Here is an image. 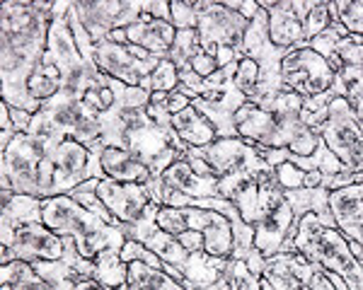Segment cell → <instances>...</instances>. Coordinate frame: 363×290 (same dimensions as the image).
I'll return each mask as SVG.
<instances>
[{
    "label": "cell",
    "mask_w": 363,
    "mask_h": 290,
    "mask_svg": "<svg viewBox=\"0 0 363 290\" xmlns=\"http://www.w3.org/2000/svg\"><path fill=\"white\" fill-rule=\"evenodd\" d=\"M56 3L39 0H5L0 13V78L3 102L13 109L37 114L42 102L29 97V78L44 61L49 27Z\"/></svg>",
    "instance_id": "1"
},
{
    "label": "cell",
    "mask_w": 363,
    "mask_h": 290,
    "mask_svg": "<svg viewBox=\"0 0 363 290\" xmlns=\"http://www.w3.org/2000/svg\"><path fill=\"white\" fill-rule=\"evenodd\" d=\"M61 136L17 133L8 150L0 153V191L51 199L66 196L61 170L56 165V145Z\"/></svg>",
    "instance_id": "2"
},
{
    "label": "cell",
    "mask_w": 363,
    "mask_h": 290,
    "mask_svg": "<svg viewBox=\"0 0 363 290\" xmlns=\"http://www.w3.org/2000/svg\"><path fill=\"white\" fill-rule=\"evenodd\" d=\"M303 121L351 172L363 177V129L344 97L327 92L315 100H306Z\"/></svg>",
    "instance_id": "3"
},
{
    "label": "cell",
    "mask_w": 363,
    "mask_h": 290,
    "mask_svg": "<svg viewBox=\"0 0 363 290\" xmlns=\"http://www.w3.org/2000/svg\"><path fill=\"white\" fill-rule=\"evenodd\" d=\"M42 223L56 235L73 237L75 247L85 259H95L99 252H107V249L121 254V247L126 245L124 232L107 225L70 196L42 199Z\"/></svg>",
    "instance_id": "4"
},
{
    "label": "cell",
    "mask_w": 363,
    "mask_h": 290,
    "mask_svg": "<svg viewBox=\"0 0 363 290\" xmlns=\"http://www.w3.org/2000/svg\"><path fill=\"white\" fill-rule=\"evenodd\" d=\"M294 247L318 269L344 278L349 290H363V266L337 225H327L315 213H306L296 228Z\"/></svg>",
    "instance_id": "5"
},
{
    "label": "cell",
    "mask_w": 363,
    "mask_h": 290,
    "mask_svg": "<svg viewBox=\"0 0 363 290\" xmlns=\"http://www.w3.org/2000/svg\"><path fill=\"white\" fill-rule=\"evenodd\" d=\"M29 136H61L75 138L92 153L102 150V119L85 100H66L56 95L44 102L42 109L32 116Z\"/></svg>",
    "instance_id": "6"
},
{
    "label": "cell",
    "mask_w": 363,
    "mask_h": 290,
    "mask_svg": "<svg viewBox=\"0 0 363 290\" xmlns=\"http://www.w3.org/2000/svg\"><path fill=\"white\" fill-rule=\"evenodd\" d=\"M97 196L109 208V213L116 220V228L124 232L126 240L145 245V240L157 230V211H160V206L150 199L145 187L102 179L97 187Z\"/></svg>",
    "instance_id": "7"
},
{
    "label": "cell",
    "mask_w": 363,
    "mask_h": 290,
    "mask_svg": "<svg viewBox=\"0 0 363 290\" xmlns=\"http://www.w3.org/2000/svg\"><path fill=\"white\" fill-rule=\"evenodd\" d=\"M281 78H284V85L298 97L315 100V97L332 92L337 73L327 58L315 54L308 44H303L286 54L284 63H281Z\"/></svg>",
    "instance_id": "8"
},
{
    "label": "cell",
    "mask_w": 363,
    "mask_h": 290,
    "mask_svg": "<svg viewBox=\"0 0 363 290\" xmlns=\"http://www.w3.org/2000/svg\"><path fill=\"white\" fill-rule=\"evenodd\" d=\"M250 20L230 10L225 3H213V0H201L199 3V20L196 32L201 39V49L208 56L216 58L218 49H233L242 54L245 34H247Z\"/></svg>",
    "instance_id": "9"
},
{
    "label": "cell",
    "mask_w": 363,
    "mask_h": 290,
    "mask_svg": "<svg viewBox=\"0 0 363 290\" xmlns=\"http://www.w3.org/2000/svg\"><path fill=\"white\" fill-rule=\"evenodd\" d=\"M191 155L203 160L211 174L218 179L238 177V174H257L269 172L274 167L267 165V160L257 153V145L245 138H216L206 148H189Z\"/></svg>",
    "instance_id": "10"
},
{
    "label": "cell",
    "mask_w": 363,
    "mask_h": 290,
    "mask_svg": "<svg viewBox=\"0 0 363 290\" xmlns=\"http://www.w3.org/2000/svg\"><path fill=\"white\" fill-rule=\"evenodd\" d=\"M92 61L97 68L109 78L119 80L128 87H140L145 78L157 68L162 58L148 54L145 49L133 44H116L104 39L102 44H95V56Z\"/></svg>",
    "instance_id": "11"
},
{
    "label": "cell",
    "mask_w": 363,
    "mask_h": 290,
    "mask_svg": "<svg viewBox=\"0 0 363 290\" xmlns=\"http://www.w3.org/2000/svg\"><path fill=\"white\" fill-rule=\"evenodd\" d=\"M301 220L296 218L294 206L286 199L284 191H277L269 201L264 213L255 223V247L264 259L279 252H294V237Z\"/></svg>",
    "instance_id": "12"
},
{
    "label": "cell",
    "mask_w": 363,
    "mask_h": 290,
    "mask_svg": "<svg viewBox=\"0 0 363 290\" xmlns=\"http://www.w3.org/2000/svg\"><path fill=\"white\" fill-rule=\"evenodd\" d=\"M68 237L56 235L44 223H29L15 230V240L8 249H0V264L8 261H61L66 257Z\"/></svg>",
    "instance_id": "13"
},
{
    "label": "cell",
    "mask_w": 363,
    "mask_h": 290,
    "mask_svg": "<svg viewBox=\"0 0 363 290\" xmlns=\"http://www.w3.org/2000/svg\"><path fill=\"white\" fill-rule=\"evenodd\" d=\"M182 216H184L186 230H194L203 235V240H206L203 252H208L211 257H233V225L223 213L184 206L182 208Z\"/></svg>",
    "instance_id": "14"
},
{
    "label": "cell",
    "mask_w": 363,
    "mask_h": 290,
    "mask_svg": "<svg viewBox=\"0 0 363 290\" xmlns=\"http://www.w3.org/2000/svg\"><path fill=\"white\" fill-rule=\"evenodd\" d=\"M315 271H318V266L308 261L298 249H294V252H279L264 259L262 278L272 286V290H303Z\"/></svg>",
    "instance_id": "15"
},
{
    "label": "cell",
    "mask_w": 363,
    "mask_h": 290,
    "mask_svg": "<svg viewBox=\"0 0 363 290\" xmlns=\"http://www.w3.org/2000/svg\"><path fill=\"white\" fill-rule=\"evenodd\" d=\"M228 259L225 257H211L208 252H191L189 259H186L182 266H177V269L165 266V271L184 290H211L213 286H218V283L223 281Z\"/></svg>",
    "instance_id": "16"
},
{
    "label": "cell",
    "mask_w": 363,
    "mask_h": 290,
    "mask_svg": "<svg viewBox=\"0 0 363 290\" xmlns=\"http://www.w3.org/2000/svg\"><path fill=\"white\" fill-rule=\"evenodd\" d=\"M0 249H8L15 230L29 223H42V199L15 191H0Z\"/></svg>",
    "instance_id": "17"
},
{
    "label": "cell",
    "mask_w": 363,
    "mask_h": 290,
    "mask_svg": "<svg viewBox=\"0 0 363 290\" xmlns=\"http://www.w3.org/2000/svg\"><path fill=\"white\" fill-rule=\"evenodd\" d=\"M160 179H162V184H165V201L169 194H182V196H186V199H216V196H220V189H218L220 179L199 174L186 158L172 162V165L160 174Z\"/></svg>",
    "instance_id": "18"
},
{
    "label": "cell",
    "mask_w": 363,
    "mask_h": 290,
    "mask_svg": "<svg viewBox=\"0 0 363 290\" xmlns=\"http://www.w3.org/2000/svg\"><path fill=\"white\" fill-rule=\"evenodd\" d=\"M95 155L99 158V167L104 172V179H114V182L121 184H138V187H148L155 179L153 170L124 148L107 145V148L97 150Z\"/></svg>",
    "instance_id": "19"
},
{
    "label": "cell",
    "mask_w": 363,
    "mask_h": 290,
    "mask_svg": "<svg viewBox=\"0 0 363 290\" xmlns=\"http://www.w3.org/2000/svg\"><path fill=\"white\" fill-rule=\"evenodd\" d=\"M124 8L126 0H75L73 3L80 25L87 29L95 44H102L114 32Z\"/></svg>",
    "instance_id": "20"
},
{
    "label": "cell",
    "mask_w": 363,
    "mask_h": 290,
    "mask_svg": "<svg viewBox=\"0 0 363 290\" xmlns=\"http://www.w3.org/2000/svg\"><path fill=\"white\" fill-rule=\"evenodd\" d=\"M259 5L269 15V39H272L274 46H279L284 51H294L306 44L303 22L296 17L294 8H291V0H277V3L262 0Z\"/></svg>",
    "instance_id": "21"
},
{
    "label": "cell",
    "mask_w": 363,
    "mask_h": 290,
    "mask_svg": "<svg viewBox=\"0 0 363 290\" xmlns=\"http://www.w3.org/2000/svg\"><path fill=\"white\" fill-rule=\"evenodd\" d=\"M126 44L140 46L148 54H153L157 58H167L169 49L174 44V37H177V29H174L172 22H162L155 20V17L145 15L136 22V25L126 27Z\"/></svg>",
    "instance_id": "22"
},
{
    "label": "cell",
    "mask_w": 363,
    "mask_h": 290,
    "mask_svg": "<svg viewBox=\"0 0 363 290\" xmlns=\"http://www.w3.org/2000/svg\"><path fill=\"white\" fill-rule=\"evenodd\" d=\"M169 124H172L174 133L184 141L189 148H206L218 138V133H216L213 124L203 116L194 104H189V107H184L182 112H177L169 119Z\"/></svg>",
    "instance_id": "23"
},
{
    "label": "cell",
    "mask_w": 363,
    "mask_h": 290,
    "mask_svg": "<svg viewBox=\"0 0 363 290\" xmlns=\"http://www.w3.org/2000/svg\"><path fill=\"white\" fill-rule=\"evenodd\" d=\"M330 213L339 230H349L363 223V182L330 191Z\"/></svg>",
    "instance_id": "24"
},
{
    "label": "cell",
    "mask_w": 363,
    "mask_h": 290,
    "mask_svg": "<svg viewBox=\"0 0 363 290\" xmlns=\"http://www.w3.org/2000/svg\"><path fill=\"white\" fill-rule=\"evenodd\" d=\"M92 281L102 290H126L128 288V264L119 252L107 249L92 259Z\"/></svg>",
    "instance_id": "25"
},
{
    "label": "cell",
    "mask_w": 363,
    "mask_h": 290,
    "mask_svg": "<svg viewBox=\"0 0 363 290\" xmlns=\"http://www.w3.org/2000/svg\"><path fill=\"white\" fill-rule=\"evenodd\" d=\"M0 290H51L29 261H8L0 266Z\"/></svg>",
    "instance_id": "26"
},
{
    "label": "cell",
    "mask_w": 363,
    "mask_h": 290,
    "mask_svg": "<svg viewBox=\"0 0 363 290\" xmlns=\"http://www.w3.org/2000/svg\"><path fill=\"white\" fill-rule=\"evenodd\" d=\"M128 290H184L167 274L143 261H128Z\"/></svg>",
    "instance_id": "27"
},
{
    "label": "cell",
    "mask_w": 363,
    "mask_h": 290,
    "mask_svg": "<svg viewBox=\"0 0 363 290\" xmlns=\"http://www.w3.org/2000/svg\"><path fill=\"white\" fill-rule=\"evenodd\" d=\"M337 97H344L349 102L351 112L359 119L363 129V68L361 66H344L337 73L335 87H332Z\"/></svg>",
    "instance_id": "28"
},
{
    "label": "cell",
    "mask_w": 363,
    "mask_h": 290,
    "mask_svg": "<svg viewBox=\"0 0 363 290\" xmlns=\"http://www.w3.org/2000/svg\"><path fill=\"white\" fill-rule=\"evenodd\" d=\"M145 247H148L153 254H157V259H160L162 264L172 266V269H177V266L184 264L191 254L189 249L177 240V237L169 235V232H162L160 228H157L153 235L145 240ZM165 266H162V269H165Z\"/></svg>",
    "instance_id": "29"
},
{
    "label": "cell",
    "mask_w": 363,
    "mask_h": 290,
    "mask_svg": "<svg viewBox=\"0 0 363 290\" xmlns=\"http://www.w3.org/2000/svg\"><path fill=\"white\" fill-rule=\"evenodd\" d=\"M63 90V78L54 63H39L37 71L29 78V97L34 102H49Z\"/></svg>",
    "instance_id": "30"
},
{
    "label": "cell",
    "mask_w": 363,
    "mask_h": 290,
    "mask_svg": "<svg viewBox=\"0 0 363 290\" xmlns=\"http://www.w3.org/2000/svg\"><path fill=\"white\" fill-rule=\"evenodd\" d=\"M199 54H203V49L196 29H177V37H174V44L167 54L169 61L177 66V71H186Z\"/></svg>",
    "instance_id": "31"
},
{
    "label": "cell",
    "mask_w": 363,
    "mask_h": 290,
    "mask_svg": "<svg viewBox=\"0 0 363 290\" xmlns=\"http://www.w3.org/2000/svg\"><path fill=\"white\" fill-rule=\"evenodd\" d=\"M335 22H339V10L337 3H325V0H315L313 10L303 20V34H306V42L315 39L325 29H330Z\"/></svg>",
    "instance_id": "32"
},
{
    "label": "cell",
    "mask_w": 363,
    "mask_h": 290,
    "mask_svg": "<svg viewBox=\"0 0 363 290\" xmlns=\"http://www.w3.org/2000/svg\"><path fill=\"white\" fill-rule=\"evenodd\" d=\"M140 87H143L145 92H150V95H155V92H174L179 87L177 66H174L169 58H162L155 71L140 83Z\"/></svg>",
    "instance_id": "33"
},
{
    "label": "cell",
    "mask_w": 363,
    "mask_h": 290,
    "mask_svg": "<svg viewBox=\"0 0 363 290\" xmlns=\"http://www.w3.org/2000/svg\"><path fill=\"white\" fill-rule=\"evenodd\" d=\"M228 290H262V278L245 264L242 259H228L225 266Z\"/></svg>",
    "instance_id": "34"
},
{
    "label": "cell",
    "mask_w": 363,
    "mask_h": 290,
    "mask_svg": "<svg viewBox=\"0 0 363 290\" xmlns=\"http://www.w3.org/2000/svg\"><path fill=\"white\" fill-rule=\"evenodd\" d=\"M339 22L347 27L349 34L363 37V3H351V0H337Z\"/></svg>",
    "instance_id": "35"
},
{
    "label": "cell",
    "mask_w": 363,
    "mask_h": 290,
    "mask_svg": "<svg viewBox=\"0 0 363 290\" xmlns=\"http://www.w3.org/2000/svg\"><path fill=\"white\" fill-rule=\"evenodd\" d=\"M257 80H259V66H257L252 58L242 56V58H240V63H238L235 85H238V90L247 97V102H250L252 92H255V87H257Z\"/></svg>",
    "instance_id": "36"
},
{
    "label": "cell",
    "mask_w": 363,
    "mask_h": 290,
    "mask_svg": "<svg viewBox=\"0 0 363 290\" xmlns=\"http://www.w3.org/2000/svg\"><path fill=\"white\" fill-rule=\"evenodd\" d=\"M172 25L174 29H196L199 20V3H184V0H172Z\"/></svg>",
    "instance_id": "37"
},
{
    "label": "cell",
    "mask_w": 363,
    "mask_h": 290,
    "mask_svg": "<svg viewBox=\"0 0 363 290\" xmlns=\"http://www.w3.org/2000/svg\"><path fill=\"white\" fill-rule=\"evenodd\" d=\"M337 58L342 66H361L363 68V42L356 34H349L337 51Z\"/></svg>",
    "instance_id": "38"
},
{
    "label": "cell",
    "mask_w": 363,
    "mask_h": 290,
    "mask_svg": "<svg viewBox=\"0 0 363 290\" xmlns=\"http://www.w3.org/2000/svg\"><path fill=\"white\" fill-rule=\"evenodd\" d=\"M121 259L126 261H143V264H150V266H155V269H162V261L157 259V254L150 252L145 245H140V242H133V240H126V245L121 247Z\"/></svg>",
    "instance_id": "39"
},
{
    "label": "cell",
    "mask_w": 363,
    "mask_h": 290,
    "mask_svg": "<svg viewBox=\"0 0 363 290\" xmlns=\"http://www.w3.org/2000/svg\"><path fill=\"white\" fill-rule=\"evenodd\" d=\"M15 136H17V126L13 116H10V107L3 102L0 104V153L8 150V145L15 141Z\"/></svg>",
    "instance_id": "40"
},
{
    "label": "cell",
    "mask_w": 363,
    "mask_h": 290,
    "mask_svg": "<svg viewBox=\"0 0 363 290\" xmlns=\"http://www.w3.org/2000/svg\"><path fill=\"white\" fill-rule=\"evenodd\" d=\"M145 15L162 22H172V8L167 0H145Z\"/></svg>",
    "instance_id": "41"
},
{
    "label": "cell",
    "mask_w": 363,
    "mask_h": 290,
    "mask_svg": "<svg viewBox=\"0 0 363 290\" xmlns=\"http://www.w3.org/2000/svg\"><path fill=\"white\" fill-rule=\"evenodd\" d=\"M223 3L230 10H235V13L242 15L245 20H250V22H252V17L259 13V0H223Z\"/></svg>",
    "instance_id": "42"
},
{
    "label": "cell",
    "mask_w": 363,
    "mask_h": 290,
    "mask_svg": "<svg viewBox=\"0 0 363 290\" xmlns=\"http://www.w3.org/2000/svg\"><path fill=\"white\" fill-rule=\"evenodd\" d=\"M10 116H13V121L17 126V133H27L29 131V124H32L34 114L25 112V109H13V107H10Z\"/></svg>",
    "instance_id": "43"
},
{
    "label": "cell",
    "mask_w": 363,
    "mask_h": 290,
    "mask_svg": "<svg viewBox=\"0 0 363 290\" xmlns=\"http://www.w3.org/2000/svg\"><path fill=\"white\" fill-rule=\"evenodd\" d=\"M308 288H310V290H337L335 286H332L330 278L322 274V269H318V271L313 274V278H310V283H308Z\"/></svg>",
    "instance_id": "44"
},
{
    "label": "cell",
    "mask_w": 363,
    "mask_h": 290,
    "mask_svg": "<svg viewBox=\"0 0 363 290\" xmlns=\"http://www.w3.org/2000/svg\"><path fill=\"white\" fill-rule=\"evenodd\" d=\"M342 235L347 237L349 242H356V245H359V247L363 249V223H361V225H356V228L344 230Z\"/></svg>",
    "instance_id": "45"
},
{
    "label": "cell",
    "mask_w": 363,
    "mask_h": 290,
    "mask_svg": "<svg viewBox=\"0 0 363 290\" xmlns=\"http://www.w3.org/2000/svg\"><path fill=\"white\" fill-rule=\"evenodd\" d=\"M70 290H102V288H99L97 283L92 281V278H87V281H80V283H75V286L70 288Z\"/></svg>",
    "instance_id": "46"
},
{
    "label": "cell",
    "mask_w": 363,
    "mask_h": 290,
    "mask_svg": "<svg viewBox=\"0 0 363 290\" xmlns=\"http://www.w3.org/2000/svg\"><path fill=\"white\" fill-rule=\"evenodd\" d=\"M126 290H128V288H126Z\"/></svg>",
    "instance_id": "47"
}]
</instances>
